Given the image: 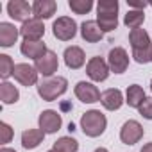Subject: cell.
I'll use <instances>...</instances> for the list:
<instances>
[{
    "mask_svg": "<svg viewBox=\"0 0 152 152\" xmlns=\"http://www.w3.org/2000/svg\"><path fill=\"white\" fill-rule=\"evenodd\" d=\"M20 52L25 57L38 61V59H41L48 52V48H47V45L43 41H29V39H23L22 45H20Z\"/></svg>",
    "mask_w": 152,
    "mask_h": 152,
    "instance_id": "cell-17",
    "label": "cell"
},
{
    "mask_svg": "<svg viewBox=\"0 0 152 152\" xmlns=\"http://www.w3.org/2000/svg\"><path fill=\"white\" fill-rule=\"evenodd\" d=\"M93 152H109V150H107L106 147H99V148H95Z\"/></svg>",
    "mask_w": 152,
    "mask_h": 152,
    "instance_id": "cell-34",
    "label": "cell"
},
{
    "mask_svg": "<svg viewBox=\"0 0 152 152\" xmlns=\"http://www.w3.org/2000/svg\"><path fill=\"white\" fill-rule=\"evenodd\" d=\"M107 64L113 73H124L129 68V54L122 47H115L107 54Z\"/></svg>",
    "mask_w": 152,
    "mask_h": 152,
    "instance_id": "cell-10",
    "label": "cell"
},
{
    "mask_svg": "<svg viewBox=\"0 0 152 152\" xmlns=\"http://www.w3.org/2000/svg\"><path fill=\"white\" fill-rule=\"evenodd\" d=\"M13 77L15 81H18L22 86H34L38 84V77H39V73L34 66H31L29 63H18L13 70Z\"/></svg>",
    "mask_w": 152,
    "mask_h": 152,
    "instance_id": "cell-6",
    "label": "cell"
},
{
    "mask_svg": "<svg viewBox=\"0 0 152 152\" xmlns=\"http://www.w3.org/2000/svg\"><path fill=\"white\" fill-rule=\"evenodd\" d=\"M75 97H77L81 102L84 104H95V102H100V90L93 84V83H86V81H79L75 84Z\"/></svg>",
    "mask_w": 152,
    "mask_h": 152,
    "instance_id": "cell-7",
    "label": "cell"
},
{
    "mask_svg": "<svg viewBox=\"0 0 152 152\" xmlns=\"http://www.w3.org/2000/svg\"><path fill=\"white\" fill-rule=\"evenodd\" d=\"M38 125H39V129L45 134H56L61 129V125H63V118H61V115L57 111L45 109L39 115V118H38Z\"/></svg>",
    "mask_w": 152,
    "mask_h": 152,
    "instance_id": "cell-8",
    "label": "cell"
},
{
    "mask_svg": "<svg viewBox=\"0 0 152 152\" xmlns=\"http://www.w3.org/2000/svg\"><path fill=\"white\" fill-rule=\"evenodd\" d=\"M56 9H57V4L54 0H34L32 4V18H38V20H48L56 15Z\"/></svg>",
    "mask_w": 152,
    "mask_h": 152,
    "instance_id": "cell-16",
    "label": "cell"
},
{
    "mask_svg": "<svg viewBox=\"0 0 152 152\" xmlns=\"http://www.w3.org/2000/svg\"><path fill=\"white\" fill-rule=\"evenodd\" d=\"M81 129L88 138H99L104 134L106 127H107V118L104 113H100L99 109H90L81 116Z\"/></svg>",
    "mask_w": 152,
    "mask_h": 152,
    "instance_id": "cell-2",
    "label": "cell"
},
{
    "mask_svg": "<svg viewBox=\"0 0 152 152\" xmlns=\"http://www.w3.org/2000/svg\"><path fill=\"white\" fill-rule=\"evenodd\" d=\"M86 73H88V77L93 81V83H104L107 77H109V64L107 61H104L102 57H91L88 63H86Z\"/></svg>",
    "mask_w": 152,
    "mask_h": 152,
    "instance_id": "cell-5",
    "label": "cell"
},
{
    "mask_svg": "<svg viewBox=\"0 0 152 152\" xmlns=\"http://www.w3.org/2000/svg\"><path fill=\"white\" fill-rule=\"evenodd\" d=\"M0 152H16L15 148H9V147H2L0 148Z\"/></svg>",
    "mask_w": 152,
    "mask_h": 152,
    "instance_id": "cell-33",
    "label": "cell"
},
{
    "mask_svg": "<svg viewBox=\"0 0 152 152\" xmlns=\"http://www.w3.org/2000/svg\"><path fill=\"white\" fill-rule=\"evenodd\" d=\"M124 102H125L124 93L118 88H109V90L102 91L100 104L104 106V109H107V111H118L124 106Z\"/></svg>",
    "mask_w": 152,
    "mask_h": 152,
    "instance_id": "cell-15",
    "label": "cell"
},
{
    "mask_svg": "<svg viewBox=\"0 0 152 152\" xmlns=\"http://www.w3.org/2000/svg\"><path fill=\"white\" fill-rule=\"evenodd\" d=\"M47 152H59V150H56V148H50V150H47Z\"/></svg>",
    "mask_w": 152,
    "mask_h": 152,
    "instance_id": "cell-35",
    "label": "cell"
},
{
    "mask_svg": "<svg viewBox=\"0 0 152 152\" xmlns=\"http://www.w3.org/2000/svg\"><path fill=\"white\" fill-rule=\"evenodd\" d=\"M66 90H68V81L64 77H61V75H57V77H48V79H45L38 84V95L45 102H54L56 99L64 95Z\"/></svg>",
    "mask_w": 152,
    "mask_h": 152,
    "instance_id": "cell-3",
    "label": "cell"
},
{
    "mask_svg": "<svg viewBox=\"0 0 152 152\" xmlns=\"http://www.w3.org/2000/svg\"><path fill=\"white\" fill-rule=\"evenodd\" d=\"M138 111H140V115H141L143 118L152 120V97H147V99L143 100V104L138 107Z\"/></svg>",
    "mask_w": 152,
    "mask_h": 152,
    "instance_id": "cell-30",
    "label": "cell"
},
{
    "mask_svg": "<svg viewBox=\"0 0 152 152\" xmlns=\"http://www.w3.org/2000/svg\"><path fill=\"white\" fill-rule=\"evenodd\" d=\"M118 7L116 0H100L97 4V23L102 32H111L118 27Z\"/></svg>",
    "mask_w": 152,
    "mask_h": 152,
    "instance_id": "cell-1",
    "label": "cell"
},
{
    "mask_svg": "<svg viewBox=\"0 0 152 152\" xmlns=\"http://www.w3.org/2000/svg\"><path fill=\"white\" fill-rule=\"evenodd\" d=\"M20 34L23 36V39L29 41H41L43 34H45V25L41 20L38 18H31L27 20L22 27H20Z\"/></svg>",
    "mask_w": 152,
    "mask_h": 152,
    "instance_id": "cell-13",
    "label": "cell"
},
{
    "mask_svg": "<svg viewBox=\"0 0 152 152\" xmlns=\"http://www.w3.org/2000/svg\"><path fill=\"white\" fill-rule=\"evenodd\" d=\"M15 61L11 59V56L7 54H0V77L4 81H7L11 75H13V70H15Z\"/></svg>",
    "mask_w": 152,
    "mask_h": 152,
    "instance_id": "cell-26",
    "label": "cell"
},
{
    "mask_svg": "<svg viewBox=\"0 0 152 152\" xmlns=\"http://www.w3.org/2000/svg\"><path fill=\"white\" fill-rule=\"evenodd\" d=\"M132 57L136 63L140 64H147L152 61V45L147 48H140V50H132Z\"/></svg>",
    "mask_w": 152,
    "mask_h": 152,
    "instance_id": "cell-28",
    "label": "cell"
},
{
    "mask_svg": "<svg viewBox=\"0 0 152 152\" xmlns=\"http://www.w3.org/2000/svg\"><path fill=\"white\" fill-rule=\"evenodd\" d=\"M129 41H131V47H132V50H140V48H147V47H150L152 43H150V36H148V32L145 31V29H132L131 32H129Z\"/></svg>",
    "mask_w": 152,
    "mask_h": 152,
    "instance_id": "cell-22",
    "label": "cell"
},
{
    "mask_svg": "<svg viewBox=\"0 0 152 152\" xmlns=\"http://www.w3.org/2000/svg\"><path fill=\"white\" fill-rule=\"evenodd\" d=\"M63 57H64V64H66L70 70H79V68H83L84 63H86V54H84V50H83L81 47H77V45L68 47V48L64 50Z\"/></svg>",
    "mask_w": 152,
    "mask_h": 152,
    "instance_id": "cell-14",
    "label": "cell"
},
{
    "mask_svg": "<svg viewBox=\"0 0 152 152\" xmlns=\"http://www.w3.org/2000/svg\"><path fill=\"white\" fill-rule=\"evenodd\" d=\"M150 91H152V81H150Z\"/></svg>",
    "mask_w": 152,
    "mask_h": 152,
    "instance_id": "cell-36",
    "label": "cell"
},
{
    "mask_svg": "<svg viewBox=\"0 0 152 152\" xmlns=\"http://www.w3.org/2000/svg\"><path fill=\"white\" fill-rule=\"evenodd\" d=\"M140 152H152V141H150V143H145Z\"/></svg>",
    "mask_w": 152,
    "mask_h": 152,
    "instance_id": "cell-32",
    "label": "cell"
},
{
    "mask_svg": "<svg viewBox=\"0 0 152 152\" xmlns=\"http://www.w3.org/2000/svg\"><path fill=\"white\" fill-rule=\"evenodd\" d=\"M7 15L15 22L25 23L32 16V6H29V2H25V0H11L7 4Z\"/></svg>",
    "mask_w": 152,
    "mask_h": 152,
    "instance_id": "cell-12",
    "label": "cell"
},
{
    "mask_svg": "<svg viewBox=\"0 0 152 152\" xmlns=\"http://www.w3.org/2000/svg\"><path fill=\"white\" fill-rule=\"evenodd\" d=\"M13 129H11V125L9 124H6V122H0V143L2 145H6V143H9L11 140H13Z\"/></svg>",
    "mask_w": 152,
    "mask_h": 152,
    "instance_id": "cell-29",
    "label": "cell"
},
{
    "mask_svg": "<svg viewBox=\"0 0 152 152\" xmlns=\"http://www.w3.org/2000/svg\"><path fill=\"white\" fill-rule=\"evenodd\" d=\"M148 6H150V7H152V2H150V4H148Z\"/></svg>",
    "mask_w": 152,
    "mask_h": 152,
    "instance_id": "cell-37",
    "label": "cell"
},
{
    "mask_svg": "<svg viewBox=\"0 0 152 152\" xmlns=\"http://www.w3.org/2000/svg\"><path fill=\"white\" fill-rule=\"evenodd\" d=\"M52 34L59 41H70L77 34V23L70 16H59L52 25Z\"/></svg>",
    "mask_w": 152,
    "mask_h": 152,
    "instance_id": "cell-4",
    "label": "cell"
},
{
    "mask_svg": "<svg viewBox=\"0 0 152 152\" xmlns=\"http://www.w3.org/2000/svg\"><path fill=\"white\" fill-rule=\"evenodd\" d=\"M45 140V132L41 129H25L22 132V147L27 150L38 148Z\"/></svg>",
    "mask_w": 152,
    "mask_h": 152,
    "instance_id": "cell-20",
    "label": "cell"
},
{
    "mask_svg": "<svg viewBox=\"0 0 152 152\" xmlns=\"http://www.w3.org/2000/svg\"><path fill=\"white\" fill-rule=\"evenodd\" d=\"M127 4H129V7H132V9H138V11H143L148 4L147 2H136V0H127Z\"/></svg>",
    "mask_w": 152,
    "mask_h": 152,
    "instance_id": "cell-31",
    "label": "cell"
},
{
    "mask_svg": "<svg viewBox=\"0 0 152 152\" xmlns=\"http://www.w3.org/2000/svg\"><path fill=\"white\" fill-rule=\"evenodd\" d=\"M143 22H145V13L143 11H138V9H129L127 15L124 16V23L131 31L132 29H140L143 25Z\"/></svg>",
    "mask_w": 152,
    "mask_h": 152,
    "instance_id": "cell-24",
    "label": "cell"
},
{
    "mask_svg": "<svg viewBox=\"0 0 152 152\" xmlns=\"http://www.w3.org/2000/svg\"><path fill=\"white\" fill-rule=\"evenodd\" d=\"M52 148H56L59 152H77L79 150V141L72 136H63L57 141H54Z\"/></svg>",
    "mask_w": 152,
    "mask_h": 152,
    "instance_id": "cell-25",
    "label": "cell"
},
{
    "mask_svg": "<svg viewBox=\"0 0 152 152\" xmlns=\"http://www.w3.org/2000/svg\"><path fill=\"white\" fill-rule=\"evenodd\" d=\"M143 127L138 120H127L120 129V141L124 145H134L143 138Z\"/></svg>",
    "mask_w": 152,
    "mask_h": 152,
    "instance_id": "cell-9",
    "label": "cell"
},
{
    "mask_svg": "<svg viewBox=\"0 0 152 152\" xmlns=\"http://www.w3.org/2000/svg\"><path fill=\"white\" fill-rule=\"evenodd\" d=\"M145 99H147V97H145V91H143V88H141L140 84H131V86L127 88V91H125V104H127L129 107L138 109V107L143 104Z\"/></svg>",
    "mask_w": 152,
    "mask_h": 152,
    "instance_id": "cell-21",
    "label": "cell"
},
{
    "mask_svg": "<svg viewBox=\"0 0 152 152\" xmlns=\"http://www.w3.org/2000/svg\"><path fill=\"white\" fill-rule=\"evenodd\" d=\"M68 7L75 15H88L93 9V0H70Z\"/></svg>",
    "mask_w": 152,
    "mask_h": 152,
    "instance_id": "cell-27",
    "label": "cell"
},
{
    "mask_svg": "<svg viewBox=\"0 0 152 152\" xmlns=\"http://www.w3.org/2000/svg\"><path fill=\"white\" fill-rule=\"evenodd\" d=\"M81 38L88 43H99L104 38V32L100 31L97 20H86L81 25Z\"/></svg>",
    "mask_w": 152,
    "mask_h": 152,
    "instance_id": "cell-18",
    "label": "cell"
},
{
    "mask_svg": "<svg viewBox=\"0 0 152 152\" xmlns=\"http://www.w3.org/2000/svg\"><path fill=\"white\" fill-rule=\"evenodd\" d=\"M18 99H20V91L15 84H11L7 81H4L0 84V100H2V104L9 106V104L18 102Z\"/></svg>",
    "mask_w": 152,
    "mask_h": 152,
    "instance_id": "cell-23",
    "label": "cell"
},
{
    "mask_svg": "<svg viewBox=\"0 0 152 152\" xmlns=\"http://www.w3.org/2000/svg\"><path fill=\"white\" fill-rule=\"evenodd\" d=\"M34 68L38 70V73L39 75H43V77H52V75L57 72V68H59V59H57V54L54 52V50H48L41 59H38L36 61V64H34Z\"/></svg>",
    "mask_w": 152,
    "mask_h": 152,
    "instance_id": "cell-11",
    "label": "cell"
},
{
    "mask_svg": "<svg viewBox=\"0 0 152 152\" xmlns=\"http://www.w3.org/2000/svg\"><path fill=\"white\" fill-rule=\"evenodd\" d=\"M20 36V29H16L13 23L9 22H2L0 23V47L9 48L18 41Z\"/></svg>",
    "mask_w": 152,
    "mask_h": 152,
    "instance_id": "cell-19",
    "label": "cell"
}]
</instances>
